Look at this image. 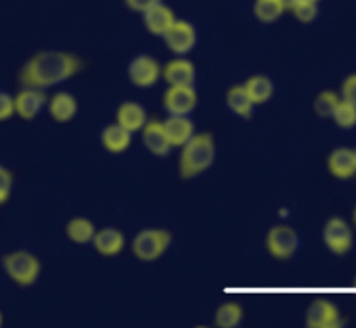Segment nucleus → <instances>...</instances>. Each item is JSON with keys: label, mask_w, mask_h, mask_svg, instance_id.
<instances>
[{"label": "nucleus", "mask_w": 356, "mask_h": 328, "mask_svg": "<svg viewBox=\"0 0 356 328\" xmlns=\"http://www.w3.org/2000/svg\"><path fill=\"white\" fill-rule=\"evenodd\" d=\"M3 271L21 287H30L40 277V261L28 250H16L2 259Z\"/></svg>", "instance_id": "3"}, {"label": "nucleus", "mask_w": 356, "mask_h": 328, "mask_svg": "<svg viewBox=\"0 0 356 328\" xmlns=\"http://www.w3.org/2000/svg\"><path fill=\"white\" fill-rule=\"evenodd\" d=\"M315 2H318V0H315Z\"/></svg>", "instance_id": "38"}, {"label": "nucleus", "mask_w": 356, "mask_h": 328, "mask_svg": "<svg viewBox=\"0 0 356 328\" xmlns=\"http://www.w3.org/2000/svg\"><path fill=\"white\" fill-rule=\"evenodd\" d=\"M143 131V145L152 155L155 156H167L172 149L169 139H167L165 131H163L162 122L149 120L146 122Z\"/></svg>", "instance_id": "12"}, {"label": "nucleus", "mask_w": 356, "mask_h": 328, "mask_svg": "<svg viewBox=\"0 0 356 328\" xmlns=\"http://www.w3.org/2000/svg\"><path fill=\"white\" fill-rule=\"evenodd\" d=\"M127 75L136 87L146 89V87H152L159 82V79L162 76V66L152 56H136L129 65Z\"/></svg>", "instance_id": "7"}, {"label": "nucleus", "mask_w": 356, "mask_h": 328, "mask_svg": "<svg viewBox=\"0 0 356 328\" xmlns=\"http://www.w3.org/2000/svg\"><path fill=\"white\" fill-rule=\"evenodd\" d=\"M299 235L289 226H275L268 231L266 247L275 259H291L299 250Z\"/></svg>", "instance_id": "5"}, {"label": "nucleus", "mask_w": 356, "mask_h": 328, "mask_svg": "<svg viewBox=\"0 0 356 328\" xmlns=\"http://www.w3.org/2000/svg\"><path fill=\"white\" fill-rule=\"evenodd\" d=\"M14 113H16L14 97L9 92H0V122L9 120Z\"/></svg>", "instance_id": "30"}, {"label": "nucleus", "mask_w": 356, "mask_h": 328, "mask_svg": "<svg viewBox=\"0 0 356 328\" xmlns=\"http://www.w3.org/2000/svg\"><path fill=\"white\" fill-rule=\"evenodd\" d=\"M216 160V142L212 134H193L183 145L179 156V174L183 179H193L209 169Z\"/></svg>", "instance_id": "2"}, {"label": "nucleus", "mask_w": 356, "mask_h": 328, "mask_svg": "<svg viewBox=\"0 0 356 328\" xmlns=\"http://www.w3.org/2000/svg\"><path fill=\"white\" fill-rule=\"evenodd\" d=\"M94 233H96V228L86 218H75L66 224V236L73 243H79V245H86V243L92 242Z\"/></svg>", "instance_id": "23"}, {"label": "nucleus", "mask_w": 356, "mask_h": 328, "mask_svg": "<svg viewBox=\"0 0 356 328\" xmlns=\"http://www.w3.org/2000/svg\"><path fill=\"white\" fill-rule=\"evenodd\" d=\"M82 59L70 52H38L21 68L19 82L23 87L44 90L75 76L82 69Z\"/></svg>", "instance_id": "1"}, {"label": "nucleus", "mask_w": 356, "mask_h": 328, "mask_svg": "<svg viewBox=\"0 0 356 328\" xmlns=\"http://www.w3.org/2000/svg\"><path fill=\"white\" fill-rule=\"evenodd\" d=\"M243 318V309L236 302H226L216 311V325L219 328H235Z\"/></svg>", "instance_id": "25"}, {"label": "nucleus", "mask_w": 356, "mask_h": 328, "mask_svg": "<svg viewBox=\"0 0 356 328\" xmlns=\"http://www.w3.org/2000/svg\"><path fill=\"white\" fill-rule=\"evenodd\" d=\"M148 122V115H146L145 108L139 103L134 101H127V103H122L117 110V124H120L122 127L127 129L129 132H138L145 127V124Z\"/></svg>", "instance_id": "17"}, {"label": "nucleus", "mask_w": 356, "mask_h": 328, "mask_svg": "<svg viewBox=\"0 0 356 328\" xmlns=\"http://www.w3.org/2000/svg\"><path fill=\"white\" fill-rule=\"evenodd\" d=\"M172 243V235L165 229H143L132 240V252L139 261L153 263L160 259Z\"/></svg>", "instance_id": "4"}, {"label": "nucleus", "mask_w": 356, "mask_h": 328, "mask_svg": "<svg viewBox=\"0 0 356 328\" xmlns=\"http://www.w3.org/2000/svg\"><path fill=\"white\" fill-rule=\"evenodd\" d=\"M162 125L172 148L183 146L195 134V124L188 115H169V118L163 120Z\"/></svg>", "instance_id": "14"}, {"label": "nucleus", "mask_w": 356, "mask_h": 328, "mask_svg": "<svg viewBox=\"0 0 356 328\" xmlns=\"http://www.w3.org/2000/svg\"><path fill=\"white\" fill-rule=\"evenodd\" d=\"M247 94L254 104H264L273 97L275 83L266 75H254L243 83Z\"/></svg>", "instance_id": "22"}, {"label": "nucleus", "mask_w": 356, "mask_h": 328, "mask_svg": "<svg viewBox=\"0 0 356 328\" xmlns=\"http://www.w3.org/2000/svg\"><path fill=\"white\" fill-rule=\"evenodd\" d=\"M353 153H355V160H356V149H353Z\"/></svg>", "instance_id": "36"}, {"label": "nucleus", "mask_w": 356, "mask_h": 328, "mask_svg": "<svg viewBox=\"0 0 356 328\" xmlns=\"http://www.w3.org/2000/svg\"><path fill=\"white\" fill-rule=\"evenodd\" d=\"M353 219H355V224H356V208H355V214H353Z\"/></svg>", "instance_id": "35"}, {"label": "nucleus", "mask_w": 356, "mask_h": 328, "mask_svg": "<svg viewBox=\"0 0 356 328\" xmlns=\"http://www.w3.org/2000/svg\"><path fill=\"white\" fill-rule=\"evenodd\" d=\"M339 96L332 90H325V92L318 94V97L315 99V111L318 117L329 118L332 117L334 110H336L337 103H339Z\"/></svg>", "instance_id": "27"}, {"label": "nucleus", "mask_w": 356, "mask_h": 328, "mask_svg": "<svg viewBox=\"0 0 356 328\" xmlns=\"http://www.w3.org/2000/svg\"><path fill=\"white\" fill-rule=\"evenodd\" d=\"M45 94L40 89H31V87H24L16 97H14V108L16 113L19 115L23 120H33L44 108Z\"/></svg>", "instance_id": "11"}, {"label": "nucleus", "mask_w": 356, "mask_h": 328, "mask_svg": "<svg viewBox=\"0 0 356 328\" xmlns=\"http://www.w3.org/2000/svg\"><path fill=\"white\" fill-rule=\"evenodd\" d=\"M163 108L169 115H191L198 103L193 85H169L163 94Z\"/></svg>", "instance_id": "9"}, {"label": "nucleus", "mask_w": 356, "mask_h": 328, "mask_svg": "<svg viewBox=\"0 0 356 328\" xmlns=\"http://www.w3.org/2000/svg\"><path fill=\"white\" fill-rule=\"evenodd\" d=\"M10 191H13V174L0 165V205L9 200Z\"/></svg>", "instance_id": "29"}, {"label": "nucleus", "mask_w": 356, "mask_h": 328, "mask_svg": "<svg viewBox=\"0 0 356 328\" xmlns=\"http://www.w3.org/2000/svg\"><path fill=\"white\" fill-rule=\"evenodd\" d=\"M353 285H355V287H356V277H355V284H353Z\"/></svg>", "instance_id": "37"}, {"label": "nucleus", "mask_w": 356, "mask_h": 328, "mask_svg": "<svg viewBox=\"0 0 356 328\" xmlns=\"http://www.w3.org/2000/svg\"><path fill=\"white\" fill-rule=\"evenodd\" d=\"M291 10L301 23H312V21L316 19L320 13L318 2H315V0H299Z\"/></svg>", "instance_id": "28"}, {"label": "nucleus", "mask_w": 356, "mask_h": 328, "mask_svg": "<svg viewBox=\"0 0 356 328\" xmlns=\"http://www.w3.org/2000/svg\"><path fill=\"white\" fill-rule=\"evenodd\" d=\"M343 99L350 101L356 106V73L348 76L343 82Z\"/></svg>", "instance_id": "31"}, {"label": "nucleus", "mask_w": 356, "mask_h": 328, "mask_svg": "<svg viewBox=\"0 0 356 328\" xmlns=\"http://www.w3.org/2000/svg\"><path fill=\"white\" fill-rule=\"evenodd\" d=\"M143 21H145V26L149 33L156 35V37H162L169 30L170 24L176 21V16H174L172 9L169 6H165L163 2H159L143 13Z\"/></svg>", "instance_id": "13"}, {"label": "nucleus", "mask_w": 356, "mask_h": 328, "mask_svg": "<svg viewBox=\"0 0 356 328\" xmlns=\"http://www.w3.org/2000/svg\"><path fill=\"white\" fill-rule=\"evenodd\" d=\"M329 170L337 179H350L356 172V160L353 149L337 148L329 156Z\"/></svg>", "instance_id": "19"}, {"label": "nucleus", "mask_w": 356, "mask_h": 328, "mask_svg": "<svg viewBox=\"0 0 356 328\" xmlns=\"http://www.w3.org/2000/svg\"><path fill=\"white\" fill-rule=\"evenodd\" d=\"M76 110H79L76 99L68 92H58L56 96H52L51 103H49V113L56 122H61V124L72 122L75 118Z\"/></svg>", "instance_id": "20"}, {"label": "nucleus", "mask_w": 356, "mask_h": 328, "mask_svg": "<svg viewBox=\"0 0 356 328\" xmlns=\"http://www.w3.org/2000/svg\"><path fill=\"white\" fill-rule=\"evenodd\" d=\"M334 122L343 129H353L356 125V106L346 99H341L337 103L336 110L332 113Z\"/></svg>", "instance_id": "26"}, {"label": "nucleus", "mask_w": 356, "mask_h": 328, "mask_svg": "<svg viewBox=\"0 0 356 328\" xmlns=\"http://www.w3.org/2000/svg\"><path fill=\"white\" fill-rule=\"evenodd\" d=\"M132 142V132L122 127L120 124L106 125L101 132V145L110 153H124Z\"/></svg>", "instance_id": "18"}, {"label": "nucleus", "mask_w": 356, "mask_h": 328, "mask_svg": "<svg viewBox=\"0 0 356 328\" xmlns=\"http://www.w3.org/2000/svg\"><path fill=\"white\" fill-rule=\"evenodd\" d=\"M226 104H228V108L233 113L238 115L240 118H245V120L252 118L254 106H256L243 85H233L228 90V94H226Z\"/></svg>", "instance_id": "21"}, {"label": "nucleus", "mask_w": 356, "mask_h": 328, "mask_svg": "<svg viewBox=\"0 0 356 328\" xmlns=\"http://www.w3.org/2000/svg\"><path fill=\"white\" fill-rule=\"evenodd\" d=\"M94 249L104 257H113L122 252L125 245L124 233L118 231L117 228H103L94 233Z\"/></svg>", "instance_id": "16"}, {"label": "nucleus", "mask_w": 356, "mask_h": 328, "mask_svg": "<svg viewBox=\"0 0 356 328\" xmlns=\"http://www.w3.org/2000/svg\"><path fill=\"white\" fill-rule=\"evenodd\" d=\"M341 323L343 322L339 318V309L325 299H318L313 302L306 313V327L308 328H332L341 327Z\"/></svg>", "instance_id": "10"}, {"label": "nucleus", "mask_w": 356, "mask_h": 328, "mask_svg": "<svg viewBox=\"0 0 356 328\" xmlns=\"http://www.w3.org/2000/svg\"><path fill=\"white\" fill-rule=\"evenodd\" d=\"M2 322H3V316H2V313H0V327H2Z\"/></svg>", "instance_id": "34"}, {"label": "nucleus", "mask_w": 356, "mask_h": 328, "mask_svg": "<svg viewBox=\"0 0 356 328\" xmlns=\"http://www.w3.org/2000/svg\"><path fill=\"white\" fill-rule=\"evenodd\" d=\"M162 38L174 54L183 56L193 51V47L197 45V30L188 21L176 19L170 24L169 30L162 35Z\"/></svg>", "instance_id": "6"}, {"label": "nucleus", "mask_w": 356, "mask_h": 328, "mask_svg": "<svg viewBox=\"0 0 356 328\" xmlns=\"http://www.w3.org/2000/svg\"><path fill=\"white\" fill-rule=\"evenodd\" d=\"M162 76L169 85H193L195 66L190 59H172L163 66Z\"/></svg>", "instance_id": "15"}, {"label": "nucleus", "mask_w": 356, "mask_h": 328, "mask_svg": "<svg viewBox=\"0 0 356 328\" xmlns=\"http://www.w3.org/2000/svg\"><path fill=\"white\" fill-rule=\"evenodd\" d=\"M280 2L284 3V7H285V9H289V10H291L292 7H294L296 3L299 2V0H280Z\"/></svg>", "instance_id": "33"}, {"label": "nucleus", "mask_w": 356, "mask_h": 328, "mask_svg": "<svg viewBox=\"0 0 356 328\" xmlns=\"http://www.w3.org/2000/svg\"><path fill=\"white\" fill-rule=\"evenodd\" d=\"M323 242L336 256H344L353 247V233L350 224L341 218H332L323 228Z\"/></svg>", "instance_id": "8"}, {"label": "nucleus", "mask_w": 356, "mask_h": 328, "mask_svg": "<svg viewBox=\"0 0 356 328\" xmlns=\"http://www.w3.org/2000/svg\"><path fill=\"white\" fill-rule=\"evenodd\" d=\"M124 2L131 10L143 14L146 9H149V7L155 6V3L162 2V0H124Z\"/></svg>", "instance_id": "32"}, {"label": "nucleus", "mask_w": 356, "mask_h": 328, "mask_svg": "<svg viewBox=\"0 0 356 328\" xmlns=\"http://www.w3.org/2000/svg\"><path fill=\"white\" fill-rule=\"evenodd\" d=\"M284 10L285 7L280 0H256L254 2V16L261 23H275L277 19H280Z\"/></svg>", "instance_id": "24"}]
</instances>
